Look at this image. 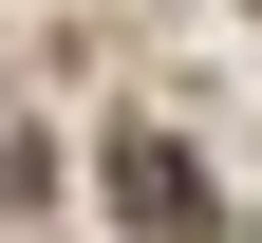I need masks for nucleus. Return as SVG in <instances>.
<instances>
[{"mask_svg":"<svg viewBox=\"0 0 262 243\" xmlns=\"http://www.w3.org/2000/svg\"><path fill=\"white\" fill-rule=\"evenodd\" d=\"M113 206H131L150 243H206V168H187L169 131H131V150H113Z\"/></svg>","mask_w":262,"mask_h":243,"instance_id":"obj_1","label":"nucleus"}]
</instances>
